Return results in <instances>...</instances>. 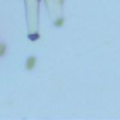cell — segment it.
<instances>
[{"instance_id":"6da1fadb","label":"cell","mask_w":120,"mask_h":120,"mask_svg":"<svg viewBox=\"0 0 120 120\" xmlns=\"http://www.w3.org/2000/svg\"><path fill=\"white\" fill-rule=\"evenodd\" d=\"M34 62H35V58H33V56H31V58H28V61H27V68H28V69H31V68L34 67Z\"/></svg>"},{"instance_id":"7a4b0ae2","label":"cell","mask_w":120,"mask_h":120,"mask_svg":"<svg viewBox=\"0 0 120 120\" xmlns=\"http://www.w3.org/2000/svg\"><path fill=\"white\" fill-rule=\"evenodd\" d=\"M4 49H6L4 45H0V55H3V54H4Z\"/></svg>"},{"instance_id":"3957f363","label":"cell","mask_w":120,"mask_h":120,"mask_svg":"<svg viewBox=\"0 0 120 120\" xmlns=\"http://www.w3.org/2000/svg\"><path fill=\"white\" fill-rule=\"evenodd\" d=\"M30 38H31V40H34V38H38V35H37V34H35V35H34V34H31V35H30Z\"/></svg>"}]
</instances>
